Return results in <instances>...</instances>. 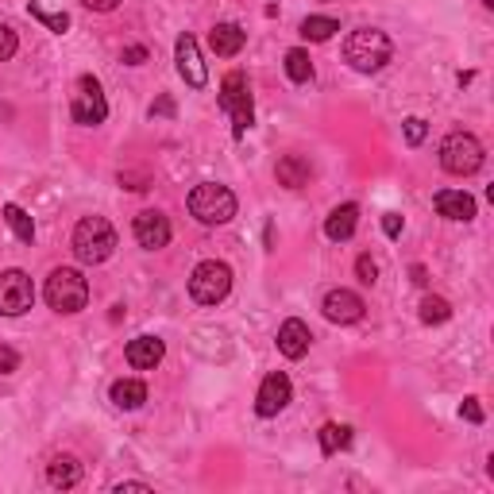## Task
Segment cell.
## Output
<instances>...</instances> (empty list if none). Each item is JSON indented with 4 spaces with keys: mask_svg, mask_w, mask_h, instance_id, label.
Here are the masks:
<instances>
[{
    "mask_svg": "<svg viewBox=\"0 0 494 494\" xmlns=\"http://www.w3.org/2000/svg\"><path fill=\"white\" fill-rule=\"evenodd\" d=\"M124 490H143V494H151L147 483H116V494H124Z\"/></svg>",
    "mask_w": 494,
    "mask_h": 494,
    "instance_id": "37",
    "label": "cell"
},
{
    "mask_svg": "<svg viewBox=\"0 0 494 494\" xmlns=\"http://www.w3.org/2000/svg\"><path fill=\"white\" fill-rule=\"evenodd\" d=\"M174 58H178V74L185 78V85L205 90L209 70H205V62H201V51H197V39L194 35H178V43H174Z\"/></svg>",
    "mask_w": 494,
    "mask_h": 494,
    "instance_id": "10",
    "label": "cell"
},
{
    "mask_svg": "<svg viewBox=\"0 0 494 494\" xmlns=\"http://www.w3.org/2000/svg\"><path fill=\"white\" fill-rule=\"evenodd\" d=\"M383 232H386L390 240H398V236H402V216H398V213H386V216H383Z\"/></svg>",
    "mask_w": 494,
    "mask_h": 494,
    "instance_id": "34",
    "label": "cell"
},
{
    "mask_svg": "<svg viewBox=\"0 0 494 494\" xmlns=\"http://www.w3.org/2000/svg\"><path fill=\"white\" fill-rule=\"evenodd\" d=\"M390 54H394V43H390V35L379 32V27H359V32H352L347 43H344L347 66L359 70V74H375V70H383L390 62Z\"/></svg>",
    "mask_w": 494,
    "mask_h": 494,
    "instance_id": "1",
    "label": "cell"
},
{
    "mask_svg": "<svg viewBox=\"0 0 494 494\" xmlns=\"http://www.w3.org/2000/svg\"><path fill=\"white\" fill-rule=\"evenodd\" d=\"M232 290V271L228 263L221 259H205V263H197L194 274H190V298L197 305H221Z\"/></svg>",
    "mask_w": 494,
    "mask_h": 494,
    "instance_id": "6",
    "label": "cell"
},
{
    "mask_svg": "<svg viewBox=\"0 0 494 494\" xmlns=\"http://www.w3.org/2000/svg\"><path fill=\"white\" fill-rule=\"evenodd\" d=\"M448 317H452V305H448L444 298H425V301H421V321H425V325H444Z\"/></svg>",
    "mask_w": 494,
    "mask_h": 494,
    "instance_id": "27",
    "label": "cell"
},
{
    "mask_svg": "<svg viewBox=\"0 0 494 494\" xmlns=\"http://www.w3.org/2000/svg\"><path fill=\"white\" fill-rule=\"evenodd\" d=\"M20 51V39H16V32H12L8 24H0V62H8L12 54Z\"/></svg>",
    "mask_w": 494,
    "mask_h": 494,
    "instance_id": "28",
    "label": "cell"
},
{
    "mask_svg": "<svg viewBox=\"0 0 494 494\" xmlns=\"http://www.w3.org/2000/svg\"><path fill=\"white\" fill-rule=\"evenodd\" d=\"M337 32H340V24L332 20V16H309V20L301 24V35L309 39V43H325V39H332Z\"/></svg>",
    "mask_w": 494,
    "mask_h": 494,
    "instance_id": "25",
    "label": "cell"
},
{
    "mask_svg": "<svg viewBox=\"0 0 494 494\" xmlns=\"http://www.w3.org/2000/svg\"><path fill=\"white\" fill-rule=\"evenodd\" d=\"M274 174H279V185H286V190H301V185L309 182L313 170H309V163H305L301 155H286Z\"/></svg>",
    "mask_w": 494,
    "mask_h": 494,
    "instance_id": "20",
    "label": "cell"
},
{
    "mask_svg": "<svg viewBox=\"0 0 494 494\" xmlns=\"http://www.w3.org/2000/svg\"><path fill=\"white\" fill-rule=\"evenodd\" d=\"M155 112H163V116H170V112H174V105H170V100L163 97V100H158V105L151 109V116H155Z\"/></svg>",
    "mask_w": 494,
    "mask_h": 494,
    "instance_id": "38",
    "label": "cell"
},
{
    "mask_svg": "<svg viewBox=\"0 0 494 494\" xmlns=\"http://www.w3.org/2000/svg\"><path fill=\"white\" fill-rule=\"evenodd\" d=\"M16 367H20V352L8 344H0V375H12Z\"/></svg>",
    "mask_w": 494,
    "mask_h": 494,
    "instance_id": "31",
    "label": "cell"
},
{
    "mask_svg": "<svg viewBox=\"0 0 494 494\" xmlns=\"http://www.w3.org/2000/svg\"><path fill=\"white\" fill-rule=\"evenodd\" d=\"M286 78L298 81V85H305V81L313 78V58H309V51H301V47L286 51Z\"/></svg>",
    "mask_w": 494,
    "mask_h": 494,
    "instance_id": "23",
    "label": "cell"
},
{
    "mask_svg": "<svg viewBox=\"0 0 494 494\" xmlns=\"http://www.w3.org/2000/svg\"><path fill=\"white\" fill-rule=\"evenodd\" d=\"M136 243L139 247H147V252H158V247H166L170 243V221L158 209H143L136 216Z\"/></svg>",
    "mask_w": 494,
    "mask_h": 494,
    "instance_id": "12",
    "label": "cell"
},
{
    "mask_svg": "<svg viewBox=\"0 0 494 494\" xmlns=\"http://www.w3.org/2000/svg\"><path fill=\"white\" fill-rule=\"evenodd\" d=\"M43 294H47V305L54 313H81L85 301H90V282H85L81 271H74V267H58V271H51Z\"/></svg>",
    "mask_w": 494,
    "mask_h": 494,
    "instance_id": "3",
    "label": "cell"
},
{
    "mask_svg": "<svg viewBox=\"0 0 494 494\" xmlns=\"http://www.w3.org/2000/svg\"><path fill=\"white\" fill-rule=\"evenodd\" d=\"M356 274H359V282L375 286V282H379V263H375L371 255H359V259H356Z\"/></svg>",
    "mask_w": 494,
    "mask_h": 494,
    "instance_id": "29",
    "label": "cell"
},
{
    "mask_svg": "<svg viewBox=\"0 0 494 494\" xmlns=\"http://www.w3.org/2000/svg\"><path fill=\"white\" fill-rule=\"evenodd\" d=\"M35 301V286L24 271H5L0 274V313L5 317H20L32 309Z\"/></svg>",
    "mask_w": 494,
    "mask_h": 494,
    "instance_id": "9",
    "label": "cell"
},
{
    "mask_svg": "<svg viewBox=\"0 0 494 494\" xmlns=\"http://www.w3.org/2000/svg\"><path fill=\"white\" fill-rule=\"evenodd\" d=\"M425 120H421V116H410V120H405V143H410V147H417L421 139H425Z\"/></svg>",
    "mask_w": 494,
    "mask_h": 494,
    "instance_id": "30",
    "label": "cell"
},
{
    "mask_svg": "<svg viewBox=\"0 0 494 494\" xmlns=\"http://www.w3.org/2000/svg\"><path fill=\"white\" fill-rule=\"evenodd\" d=\"M483 5H487V8H494V0H483Z\"/></svg>",
    "mask_w": 494,
    "mask_h": 494,
    "instance_id": "40",
    "label": "cell"
},
{
    "mask_svg": "<svg viewBox=\"0 0 494 494\" xmlns=\"http://www.w3.org/2000/svg\"><path fill=\"white\" fill-rule=\"evenodd\" d=\"M356 224H359V205H340V209H332L328 213V221H325V236L332 243H344V240H352L356 236Z\"/></svg>",
    "mask_w": 494,
    "mask_h": 494,
    "instance_id": "17",
    "label": "cell"
},
{
    "mask_svg": "<svg viewBox=\"0 0 494 494\" xmlns=\"http://www.w3.org/2000/svg\"><path fill=\"white\" fill-rule=\"evenodd\" d=\"M190 213L197 216L201 224H209V228L228 224L232 216H236V194H232L228 185H221V182H201L197 190L190 194Z\"/></svg>",
    "mask_w": 494,
    "mask_h": 494,
    "instance_id": "4",
    "label": "cell"
},
{
    "mask_svg": "<svg viewBox=\"0 0 494 494\" xmlns=\"http://www.w3.org/2000/svg\"><path fill=\"white\" fill-rule=\"evenodd\" d=\"M460 417H468L471 425H483V405H479V398H463Z\"/></svg>",
    "mask_w": 494,
    "mask_h": 494,
    "instance_id": "32",
    "label": "cell"
},
{
    "mask_svg": "<svg viewBox=\"0 0 494 494\" xmlns=\"http://www.w3.org/2000/svg\"><path fill=\"white\" fill-rule=\"evenodd\" d=\"M85 8H93V12H112L116 5H120V0H81Z\"/></svg>",
    "mask_w": 494,
    "mask_h": 494,
    "instance_id": "36",
    "label": "cell"
},
{
    "mask_svg": "<svg viewBox=\"0 0 494 494\" xmlns=\"http://www.w3.org/2000/svg\"><path fill=\"white\" fill-rule=\"evenodd\" d=\"M221 109L232 116V136L243 139V132L252 128L255 120V109H252V85H247L243 70H232L221 81Z\"/></svg>",
    "mask_w": 494,
    "mask_h": 494,
    "instance_id": "5",
    "label": "cell"
},
{
    "mask_svg": "<svg viewBox=\"0 0 494 494\" xmlns=\"http://www.w3.org/2000/svg\"><path fill=\"white\" fill-rule=\"evenodd\" d=\"M309 344H313L309 325L298 321V317L282 321V328H279V352H282L286 359H301L305 352H309Z\"/></svg>",
    "mask_w": 494,
    "mask_h": 494,
    "instance_id": "14",
    "label": "cell"
},
{
    "mask_svg": "<svg viewBox=\"0 0 494 494\" xmlns=\"http://www.w3.org/2000/svg\"><path fill=\"white\" fill-rule=\"evenodd\" d=\"M243 43H247V32H243L240 24H216L213 32H209V47H213V54H221V58L240 54Z\"/></svg>",
    "mask_w": 494,
    "mask_h": 494,
    "instance_id": "18",
    "label": "cell"
},
{
    "mask_svg": "<svg viewBox=\"0 0 494 494\" xmlns=\"http://www.w3.org/2000/svg\"><path fill=\"white\" fill-rule=\"evenodd\" d=\"M27 16H32V20H43V24H47L51 32H58V35H66V27H70V16H66V12H47L43 5H35V0L27 5Z\"/></svg>",
    "mask_w": 494,
    "mask_h": 494,
    "instance_id": "26",
    "label": "cell"
},
{
    "mask_svg": "<svg viewBox=\"0 0 494 494\" xmlns=\"http://www.w3.org/2000/svg\"><path fill=\"white\" fill-rule=\"evenodd\" d=\"M432 205H437V213L444 221H471L475 216V197L463 194V190H441L432 197Z\"/></svg>",
    "mask_w": 494,
    "mask_h": 494,
    "instance_id": "16",
    "label": "cell"
},
{
    "mask_svg": "<svg viewBox=\"0 0 494 494\" xmlns=\"http://www.w3.org/2000/svg\"><path fill=\"white\" fill-rule=\"evenodd\" d=\"M363 298L356 294V290H332V294L325 298V317L332 325H356L363 317Z\"/></svg>",
    "mask_w": 494,
    "mask_h": 494,
    "instance_id": "13",
    "label": "cell"
},
{
    "mask_svg": "<svg viewBox=\"0 0 494 494\" xmlns=\"http://www.w3.org/2000/svg\"><path fill=\"white\" fill-rule=\"evenodd\" d=\"M5 221H8L12 236H16L20 243H32V240H35V221H32V216H27L20 205H12V201L5 205Z\"/></svg>",
    "mask_w": 494,
    "mask_h": 494,
    "instance_id": "22",
    "label": "cell"
},
{
    "mask_svg": "<svg viewBox=\"0 0 494 494\" xmlns=\"http://www.w3.org/2000/svg\"><path fill=\"white\" fill-rule=\"evenodd\" d=\"M128 363H132L136 371H155L158 363H163V356H166V344L158 340V337H136L132 344H128Z\"/></svg>",
    "mask_w": 494,
    "mask_h": 494,
    "instance_id": "15",
    "label": "cell"
},
{
    "mask_svg": "<svg viewBox=\"0 0 494 494\" xmlns=\"http://www.w3.org/2000/svg\"><path fill=\"white\" fill-rule=\"evenodd\" d=\"M147 402V386L139 379H116L112 383V405L116 410H139Z\"/></svg>",
    "mask_w": 494,
    "mask_h": 494,
    "instance_id": "19",
    "label": "cell"
},
{
    "mask_svg": "<svg viewBox=\"0 0 494 494\" xmlns=\"http://www.w3.org/2000/svg\"><path fill=\"white\" fill-rule=\"evenodd\" d=\"M124 62L128 66H143V62H147V47H124Z\"/></svg>",
    "mask_w": 494,
    "mask_h": 494,
    "instance_id": "35",
    "label": "cell"
},
{
    "mask_svg": "<svg viewBox=\"0 0 494 494\" xmlns=\"http://www.w3.org/2000/svg\"><path fill=\"white\" fill-rule=\"evenodd\" d=\"M47 479H51V487H78L81 483V463L74 456H54L51 460V468H47Z\"/></svg>",
    "mask_w": 494,
    "mask_h": 494,
    "instance_id": "21",
    "label": "cell"
},
{
    "mask_svg": "<svg viewBox=\"0 0 494 494\" xmlns=\"http://www.w3.org/2000/svg\"><path fill=\"white\" fill-rule=\"evenodd\" d=\"M410 274H413V282H417V286H425V282H429V274H425V267H413Z\"/></svg>",
    "mask_w": 494,
    "mask_h": 494,
    "instance_id": "39",
    "label": "cell"
},
{
    "mask_svg": "<svg viewBox=\"0 0 494 494\" xmlns=\"http://www.w3.org/2000/svg\"><path fill=\"white\" fill-rule=\"evenodd\" d=\"M116 252V232L105 216H81L74 228V255L85 267H97Z\"/></svg>",
    "mask_w": 494,
    "mask_h": 494,
    "instance_id": "2",
    "label": "cell"
},
{
    "mask_svg": "<svg viewBox=\"0 0 494 494\" xmlns=\"http://www.w3.org/2000/svg\"><path fill=\"white\" fill-rule=\"evenodd\" d=\"M290 394H294V386H290V379H286L282 371L267 375L263 386H259V398H255L259 417H279L286 405H290Z\"/></svg>",
    "mask_w": 494,
    "mask_h": 494,
    "instance_id": "11",
    "label": "cell"
},
{
    "mask_svg": "<svg viewBox=\"0 0 494 494\" xmlns=\"http://www.w3.org/2000/svg\"><path fill=\"white\" fill-rule=\"evenodd\" d=\"M120 182L128 190H147V174H132V170H120Z\"/></svg>",
    "mask_w": 494,
    "mask_h": 494,
    "instance_id": "33",
    "label": "cell"
},
{
    "mask_svg": "<svg viewBox=\"0 0 494 494\" xmlns=\"http://www.w3.org/2000/svg\"><path fill=\"white\" fill-rule=\"evenodd\" d=\"M441 166L448 174H456V178H468L483 166V143H479L471 132H452L444 136L441 143Z\"/></svg>",
    "mask_w": 494,
    "mask_h": 494,
    "instance_id": "7",
    "label": "cell"
},
{
    "mask_svg": "<svg viewBox=\"0 0 494 494\" xmlns=\"http://www.w3.org/2000/svg\"><path fill=\"white\" fill-rule=\"evenodd\" d=\"M70 116H74V124H81V128L105 124L109 100H105V93H100V81L97 78H90V74L78 78V93H74V105H70Z\"/></svg>",
    "mask_w": 494,
    "mask_h": 494,
    "instance_id": "8",
    "label": "cell"
},
{
    "mask_svg": "<svg viewBox=\"0 0 494 494\" xmlns=\"http://www.w3.org/2000/svg\"><path fill=\"white\" fill-rule=\"evenodd\" d=\"M352 444V429L347 425H337V421H328V425H321V452L325 456H337L340 448Z\"/></svg>",
    "mask_w": 494,
    "mask_h": 494,
    "instance_id": "24",
    "label": "cell"
}]
</instances>
